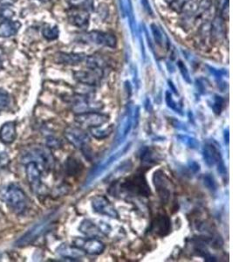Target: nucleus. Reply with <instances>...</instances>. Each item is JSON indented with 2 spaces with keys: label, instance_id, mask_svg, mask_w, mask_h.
Wrapping results in <instances>:
<instances>
[{
  "label": "nucleus",
  "instance_id": "nucleus-1",
  "mask_svg": "<svg viewBox=\"0 0 233 262\" xmlns=\"http://www.w3.org/2000/svg\"><path fill=\"white\" fill-rule=\"evenodd\" d=\"M2 198L7 207L15 214H23L28 206L26 192L16 184H10L4 190Z\"/></svg>",
  "mask_w": 233,
  "mask_h": 262
},
{
  "label": "nucleus",
  "instance_id": "nucleus-2",
  "mask_svg": "<svg viewBox=\"0 0 233 262\" xmlns=\"http://www.w3.org/2000/svg\"><path fill=\"white\" fill-rule=\"evenodd\" d=\"M55 213L48 215L43 220L31 227L26 233L23 234L22 236L19 238L15 242V246L17 247H26L34 243L36 240H38L39 237L42 236L48 230L49 227L51 226L54 219Z\"/></svg>",
  "mask_w": 233,
  "mask_h": 262
},
{
  "label": "nucleus",
  "instance_id": "nucleus-3",
  "mask_svg": "<svg viewBox=\"0 0 233 262\" xmlns=\"http://www.w3.org/2000/svg\"><path fill=\"white\" fill-rule=\"evenodd\" d=\"M131 147V143L125 144L123 147L116 150L115 152L109 155V157H106L105 159H103L102 162H100L95 168H94L89 173V176L87 177L86 180L85 186H88L92 185L96 179H99L100 177L103 176V173H105L108 169L112 166L113 164L120 159L121 157H123L125 154L128 152Z\"/></svg>",
  "mask_w": 233,
  "mask_h": 262
},
{
  "label": "nucleus",
  "instance_id": "nucleus-4",
  "mask_svg": "<svg viewBox=\"0 0 233 262\" xmlns=\"http://www.w3.org/2000/svg\"><path fill=\"white\" fill-rule=\"evenodd\" d=\"M219 147L220 146L215 141L207 142L203 148V157L208 166L212 167L217 165V171L220 173L221 176H225L226 169H225L224 159L222 157Z\"/></svg>",
  "mask_w": 233,
  "mask_h": 262
},
{
  "label": "nucleus",
  "instance_id": "nucleus-5",
  "mask_svg": "<svg viewBox=\"0 0 233 262\" xmlns=\"http://www.w3.org/2000/svg\"><path fill=\"white\" fill-rule=\"evenodd\" d=\"M22 163L35 162L40 166L43 171L50 169L54 164V157L46 149L42 147H32L25 151L21 157Z\"/></svg>",
  "mask_w": 233,
  "mask_h": 262
},
{
  "label": "nucleus",
  "instance_id": "nucleus-6",
  "mask_svg": "<svg viewBox=\"0 0 233 262\" xmlns=\"http://www.w3.org/2000/svg\"><path fill=\"white\" fill-rule=\"evenodd\" d=\"M153 184L160 200L167 204L174 193V185L165 172L162 169H157L153 175Z\"/></svg>",
  "mask_w": 233,
  "mask_h": 262
},
{
  "label": "nucleus",
  "instance_id": "nucleus-7",
  "mask_svg": "<svg viewBox=\"0 0 233 262\" xmlns=\"http://www.w3.org/2000/svg\"><path fill=\"white\" fill-rule=\"evenodd\" d=\"M121 188L124 189L126 192L133 193L134 195L146 198L151 195V190L143 173L134 174L126 179L125 182L121 184Z\"/></svg>",
  "mask_w": 233,
  "mask_h": 262
},
{
  "label": "nucleus",
  "instance_id": "nucleus-8",
  "mask_svg": "<svg viewBox=\"0 0 233 262\" xmlns=\"http://www.w3.org/2000/svg\"><path fill=\"white\" fill-rule=\"evenodd\" d=\"M134 109L133 103H129L125 107L123 112L121 114V118L119 120L118 127L115 137V144L119 145L122 141L125 140L133 127L134 121Z\"/></svg>",
  "mask_w": 233,
  "mask_h": 262
},
{
  "label": "nucleus",
  "instance_id": "nucleus-9",
  "mask_svg": "<svg viewBox=\"0 0 233 262\" xmlns=\"http://www.w3.org/2000/svg\"><path fill=\"white\" fill-rule=\"evenodd\" d=\"M75 121L79 124L84 125L89 128L94 127H99L105 124L106 122H109V116L103 115L101 113L97 112H86L75 116Z\"/></svg>",
  "mask_w": 233,
  "mask_h": 262
},
{
  "label": "nucleus",
  "instance_id": "nucleus-10",
  "mask_svg": "<svg viewBox=\"0 0 233 262\" xmlns=\"http://www.w3.org/2000/svg\"><path fill=\"white\" fill-rule=\"evenodd\" d=\"M92 207L94 211L99 214L105 215L113 219L119 217L118 212L105 196L98 195L92 199Z\"/></svg>",
  "mask_w": 233,
  "mask_h": 262
},
{
  "label": "nucleus",
  "instance_id": "nucleus-11",
  "mask_svg": "<svg viewBox=\"0 0 233 262\" xmlns=\"http://www.w3.org/2000/svg\"><path fill=\"white\" fill-rule=\"evenodd\" d=\"M43 169L35 162H27L26 163V173L30 186L35 192L41 191V177Z\"/></svg>",
  "mask_w": 233,
  "mask_h": 262
},
{
  "label": "nucleus",
  "instance_id": "nucleus-12",
  "mask_svg": "<svg viewBox=\"0 0 233 262\" xmlns=\"http://www.w3.org/2000/svg\"><path fill=\"white\" fill-rule=\"evenodd\" d=\"M65 137L67 141L74 145V147L79 148L84 151L88 148L89 138L87 135L79 128H67L65 130Z\"/></svg>",
  "mask_w": 233,
  "mask_h": 262
},
{
  "label": "nucleus",
  "instance_id": "nucleus-13",
  "mask_svg": "<svg viewBox=\"0 0 233 262\" xmlns=\"http://www.w3.org/2000/svg\"><path fill=\"white\" fill-rule=\"evenodd\" d=\"M74 79L80 83L94 86L99 83L103 76L102 68H90L89 70L76 71L74 73Z\"/></svg>",
  "mask_w": 233,
  "mask_h": 262
},
{
  "label": "nucleus",
  "instance_id": "nucleus-14",
  "mask_svg": "<svg viewBox=\"0 0 233 262\" xmlns=\"http://www.w3.org/2000/svg\"><path fill=\"white\" fill-rule=\"evenodd\" d=\"M86 40L92 42L96 45L104 46L108 48H115L117 44L115 36L109 32L92 31L86 34Z\"/></svg>",
  "mask_w": 233,
  "mask_h": 262
},
{
  "label": "nucleus",
  "instance_id": "nucleus-15",
  "mask_svg": "<svg viewBox=\"0 0 233 262\" xmlns=\"http://www.w3.org/2000/svg\"><path fill=\"white\" fill-rule=\"evenodd\" d=\"M171 230V221L168 215L160 213L154 219L150 231L159 237H165Z\"/></svg>",
  "mask_w": 233,
  "mask_h": 262
},
{
  "label": "nucleus",
  "instance_id": "nucleus-16",
  "mask_svg": "<svg viewBox=\"0 0 233 262\" xmlns=\"http://www.w3.org/2000/svg\"><path fill=\"white\" fill-rule=\"evenodd\" d=\"M67 19L71 25L78 28H84L88 26L90 14L88 11L78 8H72L67 12Z\"/></svg>",
  "mask_w": 233,
  "mask_h": 262
},
{
  "label": "nucleus",
  "instance_id": "nucleus-17",
  "mask_svg": "<svg viewBox=\"0 0 233 262\" xmlns=\"http://www.w3.org/2000/svg\"><path fill=\"white\" fill-rule=\"evenodd\" d=\"M76 246L83 250L86 253L90 255H99L103 253L105 250L106 246L101 240L96 238H88L87 240H79L76 241Z\"/></svg>",
  "mask_w": 233,
  "mask_h": 262
},
{
  "label": "nucleus",
  "instance_id": "nucleus-18",
  "mask_svg": "<svg viewBox=\"0 0 233 262\" xmlns=\"http://www.w3.org/2000/svg\"><path fill=\"white\" fill-rule=\"evenodd\" d=\"M16 122L13 121L5 122L0 128V141L5 144H13L16 140Z\"/></svg>",
  "mask_w": 233,
  "mask_h": 262
},
{
  "label": "nucleus",
  "instance_id": "nucleus-19",
  "mask_svg": "<svg viewBox=\"0 0 233 262\" xmlns=\"http://www.w3.org/2000/svg\"><path fill=\"white\" fill-rule=\"evenodd\" d=\"M55 61L58 64L78 65L86 60V56L83 54H72V53H57L55 55Z\"/></svg>",
  "mask_w": 233,
  "mask_h": 262
},
{
  "label": "nucleus",
  "instance_id": "nucleus-20",
  "mask_svg": "<svg viewBox=\"0 0 233 262\" xmlns=\"http://www.w3.org/2000/svg\"><path fill=\"white\" fill-rule=\"evenodd\" d=\"M57 253L63 258L71 259L72 260L77 258L83 257L86 253L78 246H69L67 244H62L57 248Z\"/></svg>",
  "mask_w": 233,
  "mask_h": 262
},
{
  "label": "nucleus",
  "instance_id": "nucleus-21",
  "mask_svg": "<svg viewBox=\"0 0 233 262\" xmlns=\"http://www.w3.org/2000/svg\"><path fill=\"white\" fill-rule=\"evenodd\" d=\"M21 24L19 21H13L11 19H5L0 23V37L10 38L16 35L19 32Z\"/></svg>",
  "mask_w": 233,
  "mask_h": 262
},
{
  "label": "nucleus",
  "instance_id": "nucleus-22",
  "mask_svg": "<svg viewBox=\"0 0 233 262\" xmlns=\"http://www.w3.org/2000/svg\"><path fill=\"white\" fill-rule=\"evenodd\" d=\"M150 27H151V32L153 33L155 41H156L157 45L159 46L160 48L168 50L169 47V41L166 34L156 24H152Z\"/></svg>",
  "mask_w": 233,
  "mask_h": 262
},
{
  "label": "nucleus",
  "instance_id": "nucleus-23",
  "mask_svg": "<svg viewBox=\"0 0 233 262\" xmlns=\"http://www.w3.org/2000/svg\"><path fill=\"white\" fill-rule=\"evenodd\" d=\"M224 19L222 16L218 15L217 18H215L212 25H211V35L215 40H221L224 37Z\"/></svg>",
  "mask_w": 233,
  "mask_h": 262
},
{
  "label": "nucleus",
  "instance_id": "nucleus-24",
  "mask_svg": "<svg viewBox=\"0 0 233 262\" xmlns=\"http://www.w3.org/2000/svg\"><path fill=\"white\" fill-rule=\"evenodd\" d=\"M79 229L82 234H85L88 238L97 236L101 233L99 227H97L94 222L89 221V220H85V221H82Z\"/></svg>",
  "mask_w": 233,
  "mask_h": 262
},
{
  "label": "nucleus",
  "instance_id": "nucleus-25",
  "mask_svg": "<svg viewBox=\"0 0 233 262\" xmlns=\"http://www.w3.org/2000/svg\"><path fill=\"white\" fill-rule=\"evenodd\" d=\"M113 130H114V128H113L112 125L107 128H102V126H99V127H94V128H90V133L96 139L103 140V139L109 138V136L112 134Z\"/></svg>",
  "mask_w": 233,
  "mask_h": 262
},
{
  "label": "nucleus",
  "instance_id": "nucleus-26",
  "mask_svg": "<svg viewBox=\"0 0 233 262\" xmlns=\"http://www.w3.org/2000/svg\"><path fill=\"white\" fill-rule=\"evenodd\" d=\"M67 3L72 8L86 10L88 12L94 9V0H67Z\"/></svg>",
  "mask_w": 233,
  "mask_h": 262
},
{
  "label": "nucleus",
  "instance_id": "nucleus-27",
  "mask_svg": "<svg viewBox=\"0 0 233 262\" xmlns=\"http://www.w3.org/2000/svg\"><path fill=\"white\" fill-rule=\"evenodd\" d=\"M176 138L180 143H182L183 145H185L190 149L195 150V149H198L199 146V142L196 138L187 136V135H177Z\"/></svg>",
  "mask_w": 233,
  "mask_h": 262
},
{
  "label": "nucleus",
  "instance_id": "nucleus-28",
  "mask_svg": "<svg viewBox=\"0 0 233 262\" xmlns=\"http://www.w3.org/2000/svg\"><path fill=\"white\" fill-rule=\"evenodd\" d=\"M43 36L48 40H55L59 37L60 31L58 26H46L43 29Z\"/></svg>",
  "mask_w": 233,
  "mask_h": 262
},
{
  "label": "nucleus",
  "instance_id": "nucleus-29",
  "mask_svg": "<svg viewBox=\"0 0 233 262\" xmlns=\"http://www.w3.org/2000/svg\"><path fill=\"white\" fill-rule=\"evenodd\" d=\"M131 168H132V163H131L129 160L126 161L124 163H121V165H120L117 169H115L114 173L111 175L112 180L116 179V178L121 177L122 174H124V173L127 172L128 170H130Z\"/></svg>",
  "mask_w": 233,
  "mask_h": 262
},
{
  "label": "nucleus",
  "instance_id": "nucleus-30",
  "mask_svg": "<svg viewBox=\"0 0 233 262\" xmlns=\"http://www.w3.org/2000/svg\"><path fill=\"white\" fill-rule=\"evenodd\" d=\"M165 102H166L167 106L169 107V109H172V110H174L176 113H178L180 115H183L182 113V109L179 108L178 105H177L176 102L174 101L172 97V94L170 93L169 91H166V93H165Z\"/></svg>",
  "mask_w": 233,
  "mask_h": 262
},
{
  "label": "nucleus",
  "instance_id": "nucleus-31",
  "mask_svg": "<svg viewBox=\"0 0 233 262\" xmlns=\"http://www.w3.org/2000/svg\"><path fill=\"white\" fill-rule=\"evenodd\" d=\"M203 183L205 185V187L210 190L211 192H216L217 191V183L215 181V179L211 176V174H205L202 178Z\"/></svg>",
  "mask_w": 233,
  "mask_h": 262
},
{
  "label": "nucleus",
  "instance_id": "nucleus-32",
  "mask_svg": "<svg viewBox=\"0 0 233 262\" xmlns=\"http://www.w3.org/2000/svg\"><path fill=\"white\" fill-rule=\"evenodd\" d=\"M166 1L171 9L177 13H181L185 7L186 4L190 2L191 0H166Z\"/></svg>",
  "mask_w": 233,
  "mask_h": 262
},
{
  "label": "nucleus",
  "instance_id": "nucleus-33",
  "mask_svg": "<svg viewBox=\"0 0 233 262\" xmlns=\"http://www.w3.org/2000/svg\"><path fill=\"white\" fill-rule=\"evenodd\" d=\"M155 152L149 148H144L141 153V159L145 163H155Z\"/></svg>",
  "mask_w": 233,
  "mask_h": 262
},
{
  "label": "nucleus",
  "instance_id": "nucleus-34",
  "mask_svg": "<svg viewBox=\"0 0 233 262\" xmlns=\"http://www.w3.org/2000/svg\"><path fill=\"white\" fill-rule=\"evenodd\" d=\"M224 98L219 96H215L214 103H213V105H212V109H213V111H214L216 115H220L222 110L224 109Z\"/></svg>",
  "mask_w": 233,
  "mask_h": 262
},
{
  "label": "nucleus",
  "instance_id": "nucleus-35",
  "mask_svg": "<svg viewBox=\"0 0 233 262\" xmlns=\"http://www.w3.org/2000/svg\"><path fill=\"white\" fill-rule=\"evenodd\" d=\"M128 16L129 19V26H130L131 32L133 34L135 33V19H134V10L131 0H128Z\"/></svg>",
  "mask_w": 233,
  "mask_h": 262
},
{
  "label": "nucleus",
  "instance_id": "nucleus-36",
  "mask_svg": "<svg viewBox=\"0 0 233 262\" xmlns=\"http://www.w3.org/2000/svg\"><path fill=\"white\" fill-rule=\"evenodd\" d=\"M177 67H178L180 73L182 74L183 80H185L187 83H192V78H191V75H190V73H189L186 65L184 64L182 61H179L178 62H177Z\"/></svg>",
  "mask_w": 233,
  "mask_h": 262
},
{
  "label": "nucleus",
  "instance_id": "nucleus-37",
  "mask_svg": "<svg viewBox=\"0 0 233 262\" xmlns=\"http://www.w3.org/2000/svg\"><path fill=\"white\" fill-rule=\"evenodd\" d=\"M10 104L9 94L6 90H0V109H5Z\"/></svg>",
  "mask_w": 233,
  "mask_h": 262
},
{
  "label": "nucleus",
  "instance_id": "nucleus-38",
  "mask_svg": "<svg viewBox=\"0 0 233 262\" xmlns=\"http://www.w3.org/2000/svg\"><path fill=\"white\" fill-rule=\"evenodd\" d=\"M217 7L219 15L223 16L229 11V0H217Z\"/></svg>",
  "mask_w": 233,
  "mask_h": 262
},
{
  "label": "nucleus",
  "instance_id": "nucleus-39",
  "mask_svg": "<svg viewBox=\"0 0 233 262\" xmlns=\"http://www.w3.org/2000/svg\"><path fill=\"white\" fill-rule=\"evenodd\" d=\"M208 68H209V70L211 72V74H213V76L218 80V82H220V83L221 82H224V81H222V78L226 74V71L217 69V68L210 67V66H208Z\"/></svg>",
  "mask_w": 233,
  "mask_h": 262
},
{
  "label": "nucleus",
  "instance_id": "nucleus-40",
  "mask_svg": "<svg viewBox=\"0 0 233 262\" xmlns=\"http://www.w3.org/2000/svg\"><path fill=\"white\" fill-rule=\"evenodd\" d=\"M79 167L80 166H79V164L77 163L76 160H68V162H67V169L71 176H72V175H74L75 173L79 171V169H78Z\"/></svg>",
  "mask_w": 233,
  "mask_h": 262
},
{
  "label": "nucleus",
  "instance_id": "nucleus-41",
  "mask_svg": "<svg viewBox=\"0 0 233 262\" xmlns=\"http://www.w3.org/2000/svg\"><path fill=\"white\" fill-rule=\"evenodd\" d=\"M10 163V157L8 153L2 151L0 152V169H5Z\"/></svg>",
  "mask_w": 233,
  "mask_h": 262
},
{
  "label": "nucleus",
  "instance_id": "nucleus-42",
  "mask_svg": "<svg viewBox=\"0 0 233 262\" xmlns=\"http://www.w3.org/2000/svg\"><path fill=\"white\" fill-rule=\"evenodd\" d=\"M46 144H48V147L58 148L60 147L61 143H60V141L56 139V138H53V137H49V138H48V139H46Z\"/></svg>",
  "mask_w": 233,
  "mask_h": 262
},
{
  "label": "nucleus",
  "instance_id": "nucleus-43",
  "mask_svg": "<svg viewBox=\"0 0 233 262\" xmlns=\"http://www.w3.org/2000/svg\"><path fill=\"white\" fill-rule=\"evenodd\" d=\"M189 168L191 169L192 172L193 173H198L199 170H200V164L199 163H197L196 161H190L188 163Z\"/></svg>",
  "mask_w": 233,
  "mask_h": 262
},
{
  "label": "nucleus",
  "instance_id": "nucleus-44",
  "mask_svg": "<svg viewBox=\"0 0 233 262\" xmlns=\"http://www.w3.org/2000/svg\"><path fill=\"white\" fill-rule=\"evenodd\" d=\"M172 119L171 120V124L173 125L174 128H178V129H181V130H186L187 129L185 124H183L182 122H179L178 120H176V119Z\"/></svg>",
  "mask_w": 233,
  "mask_h": 262
},
{
  "label": "nucleus",
  "instance_id": "nucleus-45",
  "mask_svg": "<svg viewBox=\"0 0 233 262\" xmlns=\"http://www.w3.org/2000/svg\"><path fill=\"white\" fill-rule=\"evenodd\" d=\"M141 3L143 5L144 10H145L150 15H153V11H152V8L150 7L149 0H141Z\"/></svg>",
  "mask_w": 233,
  "mask_h": 262
},
{
  "label": "nucleus",
  "instance_id": "nucleus-46",
  "mask_svg": "<svg viewBox=\"0 0 233 262\" xmlns=\"http://www.w3.org/2000/svg\"><path fill=\"white\" fill-rule=\"evenodd\" d=\"M168 84H169V86L170 88V90H171V91H172L173 93H175L176 95H178L177 90H176L175 85L173 84L172 81H171V80H168Z\"/></svg>",
  "mask_w": 233,
  "mask_h": 262
},
{
  "label": "nucleus",
  "instance_id": "nucleus-47",
  "mask_svg": "<svg viewBox=\"0 0 233 262\" xmlns=\"http://www.w3.org/2000/svg\"><path fill=\"white\" fill-rule=\"evenodd\" d=\"M224 142H225V144H229V140H230V134H229V129H228V128L224 130Z\"/></svg>",
  "mask_w": 233,
  "mask_h": 262
},
{
  "label": "nucleus",
  "instance_id": "nucleus-48",
  "mask_svg": "<svg viewBox=\"0 0 233 262\" xmlns=\"http://www.w3.org/2000/svg\"><path fill=\"white\" fill-rule=\"evenodd\" d=\"M145 109L148 111H151L152 110V106H151V103H150V100L149 98L146 99V102H145Z\"/></svg>",
  "mask_w": 233,
  "mask_h": 262
},
{
  "label": "nucleus",
  "instance_id": "nucleus-49",
  "mask_svg": "<svg viewBox=\"0 0 233 262\" xmlns=\"http://www.w3.org/2000/svg\"><path fill=\"white\" fill-rule=\"evenodd\" d=\"M16 0H0V4H13V2H15Z\"/></svg>",
  "mask_w": 233,
  "mask_h": 262
},
{
  "label": "nucleus",
  "instance_id": "nucleus-50",
  "mask_svg": "<svg viewBox=\"0 0 233 262\" xmlns=\"http://www.w3.org/2000/svg\"><path fill=\"white\" fill-rule=\"evenodd\" d=\"M38 1H41V2H48V1H50V0H38Z\"/></svg>",
  "mask_w": 233,
  "mask_h": 262
},
{
  "label": "nucleus",
  "instance_id": "nucleus-51",
  "mask_svg": "<svg viewBox=\"0 0 233 262\" xmlns=\"http://www.w3.org/2000/svg\"><path fill=\"white\" fill-rule=\"evenodd\" d=\"M0 67H1V59H0Z\"/></svg>",
  "mask_w": 233,
  "mask_h": 262
}]
</instances>
